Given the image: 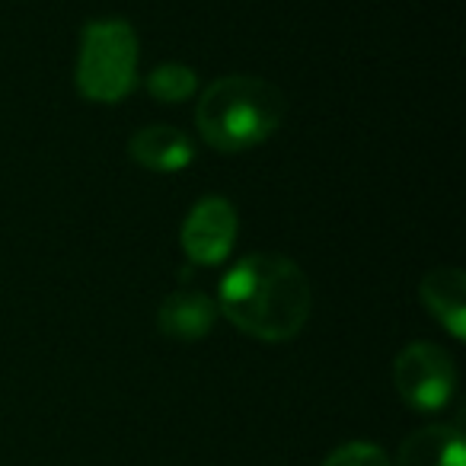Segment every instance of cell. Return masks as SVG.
Listing matches in <instances>:
<instances>
[{
	"label": "cell",
	"instance_id": "8992f818",
	"mask_svg": "<svg viewBox=\"0 0 466 466\" xmlns=\"http://www.w3.org/2000/svg\"><path fill=\"white\" fill-rule=\"evenodd\" d=\"M419 298L453 339H466V275L460 268H431L421 279Z\"/></svg>",
	"mask_w": 466,
	"mask_h": 466
},
{
	"label": "cell",
	"instance_id": "52a82bcc",
	"mask_svg": "<svg viewBox=\"0 0 466 466\" xmlns=\"http://www.w3.org/2000/svg\"><path fill=\"white\" fill-rule=\"evenodd\" d=\"M214 319H218V304H214L208 294L201 291H176L157 310V326H160L163 336L176 339V342H195V339H205L214 329Z\"/></svg>",
	"mask_w": 466,
	"mask_h": 466
},
{
	"label": "cell",
	"instance_id": "3957f363",
	"mask_svg": "<svg viewBox=\"0 0 466 466\" xmlns=\"http://www.w3.org/2000/svg\"><path fill=\"white\" fill-rule=\"evenodd\" d=\"M80 96L93 103H122L137 84V35L125 20H93L80 35Z\"/></svg>",
	"mask_w": 466,
	"mask_h": 466
},
{
	"label": "cell",
	"instance_id": "8fae6325",
	"mask_svg": "<svg viewBox=\"0 0 466 466\" xmlns=\"http://www.w3.org/2000/svg\"><path fill=\"white\" fill-rule=\"evenodd\" d=\"M323 466H390V457L377 444L351 441V444H342L339 451H332Z\"/></svg>",
	"mask_w": 466,
	"mask_h": 466
},
{
	"label": "cell",
	"instance_id": "30bf717a",
	"mask_svg": "<svg viewBox=\"0 0 466 466\" xmlns=\"http://www.w3.org/2000/svg\"><path fill=\"white\" fill-rule=\"evenodd\" d=\"M195 86H198V77H195L192 67L186 65H160L150 71L147 77V93L157 99V103H167V106H176V103H186V99L195 96Z\"/></svg>",
	"mask_w": 466,
	"mask_h": 466
},
{
	"label": "cell",
	"instance_id": "5b68a950",
	"mask_svg": "<svg viewBox=\"0 0 466 466\" xmlns=\"http://www.w3.org/2000/svg\"><path fill=\"white\" fill-rule=\"evenodd\" d=\"M237 240V211L220 195H205L182 224V249L195 266H218Z\"/></svg>",
	"mask_w": 466,
	"mask_h": 466
},
{
	"label": "cell",
	"instance_id": "7a4b0ae2",
	"mask_svg": "<svg viewBox=\"0 0 466 466\" xmlns=\"http://www.w3.org/2000/svg\"><path fill=\"white\" fill-rule=\"evenodd\" d=\"M288 99L275 84L247 74L214 80L198 99L195 122L205 137L220 154H243L256 144L268 141L285 122Z\"/></svg>",
	"mask_w": 466,
	"mask_h": 466
},
{
	"label": "cell",
	"instance_id": "6da1fadb",
	"mask_svg": "<svg viewBox=\"0 0 466 466\" xmlns=\"http://www.w3.org/2000/svg\"><path fill=\"white\" fill-rule=\"evenodd\" d=\"M214 304L247 336L288 342L304 329L313 291L298 262L275 253H253L224 275Z\"/></svg>",
	"mask_w": 466,
	"mask_h": 466
},
{
	"label": "cell",
	"instance_id": "ba28073f",
	"mask_svg": "<svg viewBox=\"0 0 466 466\" xmlns=\"http://www.w3.org/2000/svg\"><path fill=\"white\" fill-rule=\"evenodd\" d=\"M128 150L144 169H154V173H176L195 160L192 137L173 125H147L131 137Z\"/></svg>",
	"mask_w": 466,
	"mask_h": 466
},
{
	"label": "cell",
	"instance_id": "277c9868",
	"mask_svg": "<svg viewBox=\"0 0 466 466\" xmlns=\"http://www.w3.org/2000/svg\"><path fill=\"white\" fill-rule=\"evenodd\" d=\"M393 383L406 406L419 412H438L457 390V368L444 349L431 342H412L396 355Z\"/></svg>",
	"mask_w": 466,
	"mask_h": 466
},
{
	"label": "cell",
	"instance_id": "9c48e42d",
	"mask_svg": "<svg viewBox=\"0 0 466 466\" xmlns=\"http://www.w3.org/2000/svg\"><path fill=\"white\" fill-rule=\"evenodd\" d=\"M463 431L453 425H428L409 434L396 466H466Z\"/></svg>",
	"mask_w": 466,
	"mask_h": 466
}]
</instances>
